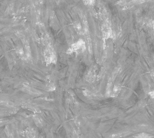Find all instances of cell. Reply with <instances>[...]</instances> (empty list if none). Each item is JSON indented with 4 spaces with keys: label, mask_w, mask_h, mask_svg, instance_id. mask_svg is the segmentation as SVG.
I'll return each mask as SVG.
<instances>
[{
    "label": "cell",
    "mask_w": 154,
    "mask_h": 138,
    "mask_svg": "<svg viewBox=\"0 0 154 138\" xmlns=\"http://www.w3.org/2000/svg\"><path fill=\"white\" fill-rule=\"evenodd\" d=\"M44 57L46 63L48 64L56 62V56L51 48L46 49L44 52Z\"/></svg>",
    "instance_id": "cell-2"
},
{
    "label": "cell",
    "mask_w": 154,
    "mask_h": 138,
    "mask_svg": "<svg viewBox=\"0 0 154 138\" xmlns=\"http://www.w3.org/2000/svg\"><path fill=\"white\" fill-rule=\"evenodd\" d=\"M151 77L154 80V71H152L151 72Z\"/></svg>",
    "instance_id": "cell-7"
},
{
    "label": "cell",
    "mask_w": 154,
    "mask_h": 138,
    "mask_svg": "<svg viewBox=\"0 0 154 138\" xmlns=\"http://www.w3.org/2000/svg\"><path fill=\"white\" fill-rule=\"evenodd\" d=\"M135 138H152V136L151 134L143 132L137 134Z\"/></svg>",
    "instance_id": "cell-4"
},
{
    "label": "cell",
    "mask_w": 154,
    "mask_h": 138,
    "mask_svg": "<svg viewBox=\"0 0 154 138\" xmlns=\"http://www.w3.org/2000/svg\"><path fill=\"white\" fill-rule=\"evenodd\" d=\"M103 35L106 38H109L112 35V31L108 25H105L103 28Z\"/></svg>",
    "instance_id": "cell-3"
},
{
    "label": "cell",
    "mask_w": 154,
    "mask_h": 138,
    "mask_svg": "<svg viewBox=\"0 0 154 138\" xmlns=\"http://www.w3.org/2000/svg\"><path fill=\"white\" fill-rule=\"evenodd\" d=\"M85 49V42L80 39L75 43L72 44L69 48L67 52L69 54L73 53H81L84 51Z\"/></svg>",
    "instance_id": "cell-1"
},
{
    "label": "cell",
    "mask_w": 154,
    "mask_h": 138,
    "mask_svg": "<svg viewBox=\"0 0 154 138\" xmlns=\"http://www.w3.org/2000/svg\"><path fill=\"white\" fill-rule=\"evenodd\" d=\"M148 94L151 99H152V100H154V89H153L152 91H150V92L148 93Z\"/></svg>",
    "instance_id": "cell-6"
},
{
    "label": "cell",
    "mask_w": 154,
    "mask_h": 138,
    "mask_svg": "<svg viewBox=\"0 0 154 138\" xmlns=\"http://www.w3.org/2000/svg\"><path fill=\"white\" fill-rule=\"evenodd\" d=\"M75 28L76 30H77L78 32H80L82 31L81 25V24H80L79 23H76V24L75 25Z\"/></svg>",
    "instance_id": "cell-5"
},
{
    "label": "cell",
    "mask_w": 154,
    "mask_h": 138,
    "mask_svg": "<svg viewBox=\"0 0 154 138\" xmlns=\"http://www.w3.org/2000/svg\"><path fill=\"white\" fill-rule=\"evenodd\" d=\"M152 28H153V30L154 31V21H153V23H152Z\"/></svg>",
    "instance_id": "cell-8"
}]
</instances>
